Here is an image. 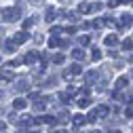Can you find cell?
I'll return each mask as SVG.
<instances>
[{
  "label": "cell",
  "instance_id": "6da1fadb",
  "mask_svg": "<svg viewBox=\"0 0 133 133\" xmlns=\"http://www.w3.org/2000/svg\"><path fill=\"white\" fill-rule=\"evenodd\" d=\"M0 17L4 21L13 23V21H19L21 19V9L19 6H6V9H0Z\"/></svg>",
  "mask_w": 133,
  "mask_h": 133
},
{
  "label": "cell",
  "instance_id": "7a4b0ae2",
  "mask_svg": "<svg viewBox=\"0 0 133 133\" xmlns=\"http://www.w3.org/2000/svg\"><path fill=\"white\" fill-rule=\"evenodd\" d=\"M46 106H49V99H46V97H42V95H40V97H36V99H34V112H44V110H46Z\"/></svg>",
  "mask_w": 133,
  "mask_h": 133
},
{
  "label": "cell",
  "instance_id": "3957f363",
  "mask_svg": "<svg viewBox=\"0 0 133 133\" xmlns=\"http://www.w3.org/2000/svg\"><path fill=\"white\" fill-rule=\"evenodd\" d=\"M36 125H57V118H55V116H51V114H44V116H38V118L34 121Z\"/></svg>",
  "mask_w": 133,
  "mask_h": 133
},
{
  "label": "cell",
  "instance_id": "277c9868",
  "mask_svg": "<svg viewBox=\"0 0 133 133\" xmlns=\"http://www.w3.org/2000/svg\"><path fill=\"white\" fill-rule=\"evenodd\" d=\"M13 121H17L21 127H32V125H34V118H32V116H28V114L19 116V118H17V116H13Z\"/></svg>",
  "mask_w": 133,
  "mask_h": 133
},
{
  "label": "cell",
  "instance_id": "5b68a950",
  "mask_svg": "<svg viewBox=\"0 0 133 133\" xmlns=\"http://www.w3.org/2000/svg\"><path fill=\"white\" fill-rule=\"evenodd\" d=\"M11 40H13L15 44H23V42L28 40V32H25V30H21V32H17V34H15V36H13Z\"/></svg>",
  "mask_w": 133,
  "mask_h": 133
},
{
  "label": "cell",
  "instance_id": "8992f818",
  "mask_svg": "<svg viewBox=\"0 0 133 133\" xmlns=\"http://www.w3.org/2000/svg\"><path fill=\"white\" fill-rule=\"evenodd\" d=\"M38 59H40V55H38L36 51H30V53H25V57H23V63H30V65H32V63H36Z\"/></svg>",
  "mask_w": 133,
  "mask_h": 133
},
{
  "label": "cell",
  "instance_id": "52a82bcc",
  "mask_svg": "<svg viewBox=\"0 0 133 133\" xmlns=\"http://www.w3.org/2000/svg\"><path fill=\"white\" fill-rule=\"evenodd\" d=\"M55 17H57V9L49 6V9H46V13H44V19H46L49 23H53V21H55Z\"/></svg>",
  "mask_w": 133,
  "mask_h": 133
},
{
  "label": "cell",
  "instance_id": "ba28073f",
  "mask_svg": "<svg viewBox=\"0 0 133 133\" xmlns=\"http://www.w3.org/2000/svg\"><path fill=\"white\" fill-rule=\"evenodd\" d=\"M104 44H108V46H116V44H118V36H116V34H108V36L104 38Z\"/></svg>",
  "mask_w": 133,
  "mask_h": 133
},
{
  "label": "cell",
  "instance_id": "9c48e42d",
  "mask_svg": "<svg viewBox=\"0 0 133 133\" xmlns=\"http://www.w3.org/2000/svg\"><path fill=\"white\" fill-rule=\"evenodd\" d=\"M108 112H110L108 106H97V108H95V116H97V118H104V116H108Z\"/></svg>",
  "mask_w": 133,
  "mask_h": 133
},
{
  "label": "cell",
  "instance_id": "30bf717a",
  "mask_svg": "<svg viewBox=\"0 0 133 133\" xmlns=\"http://www.w3.org/2000/svg\"><path fill=\"white\" fill-rule=\"evenodd\" d=\"M85 123H87V118H85V116H80V114H76L74 118H72V125H74V129H80Z\"/></svg>",
  "mask_w": 133,
  "mask_h": 133
},
{
  "label": "cell",
  "instance_id": "8fae6325",
  "mask_svg": "<svg viewBox=\"0 0 133 133\" xmlns=\"http://www.w3.org/2000/svg\"><path fill=\"white\" fill-rule=\"evenodd\" d=\"M127 85H129V78H127V76H121L118 80H116V91H123V89H127Z\"/></svg>",
  "mask_w": 133,
  "mask_h": 133
},
{
  "label": "cell",
  "instance_id": "7c38bea8",
  "mask_svg": "<svg viewBox=\"0 0 133 133\" xmlns=\"http://www.w3.org/2000/svg\"><path fill=\"white\" fill-rule=\"evenodd\" d=\"M72 59L82 61V59H85V51H82V49H74V51H72Z\"/></svg>",
  "mask_w": 133,
  "mask_h": 133
},
{
  "label": "cell",
  "instance_id": "4fadbf2b",
  "mask_svg": "<svg viewBox=\"0 0 133 133\" xmlns=\"http://www.w3.org/2000/svg\"><path fill=\"white\" fill-rule=\"evenodd\" d=\"M13 108H15V110H23V108H25V99H23V97H17V99L13 102Z\"/></svg>",
  "mask_w": 133,
  "mask_h": 133
},
{
  "label": "cell",
  "instance_id": "5bb4252c",
  "mask_svg": "<svg viewBox=\"0 0 133 133\" xmlns=\"http://www.w3.org/2000/svg\"><path fill=\"white\" fill-rule=\"evenodd\" d=\"M4 51H6V53H13V51H17V44H15L13 40H6V42H4Z\"/></svg>",
  "mask_w": 133,
  "mask_h": 133
},
{
  "label": "cell",
  "instance_id": "9a60e30c",
  "mask_svg": "<svg viewBox=\"0 0 133 133\" xmlns=\"http://www.w3.org/2000/svg\"><path fill=\"white\" fill-rule=\"evenodd\" d=\"M68 70L72 72V76H78V74L82 72V68H80V65H78V63H72V65H70V68H68Z\"/></svg>",
  "mask_w": 133,
  "mask_h": 133
},
{
  "label": "cell",
  "instance_id": "2e32d148",
  "mask_svg": "<svg viewBox=\"0 0 133 133\" xmlns=\"http://www.w3.org/2000/svg\"><path fill=\"white\" fill-rule=\"evenodd\" d=\"M121 46L125 49V51H131V49H133V40H131V38H125V40L121 42Z\"/></svg>",
  "mask_w": 133,
  "mask_h": 133
},
{
  "label": "cell",
  "instance_id": "e0dca14e",
  "mask_svg": "<svg viewBox=\"0 0 133 133\" xmlns=\"http://www.w3.org/2000/svg\"><path fill=\"white\" fill-rule=\"evenodd\" d=\"M17 89H19V91H28V89H30V82H28L25 78L19 80V82H17Z\"/></svg>",
  "mask_w": 133,
  "mask_h": 133
},
{
  "label": "cell",
  "instance_id": "ac0fdd59",
  "mask_svg": "<svg viewBox=\"0 0 133 133\" xmlns=\"http://www.w3.org/2000/svg\"><path fill=\"white\" fill-rule=\"evenodd\" d=\"M13 78H15V76H13V72H6V70H4L2 74H0V80H6V82H11Z\"/></svg>",
  "mask_w": 133,
  "mask_h": 133
},
{
  "label": "cell",
  "instance_id": "d6986e66",
  "mask_svg": "<svg viewBox=\"0 0 133 133\" xmlns=\"http://www.w3.org/2000/svg\"><path fill=\"white\" fill-rule=\"evenodd\" d=\"M57 97L61 104H70V93H57Z\"/></svg>",
  "mask_w": 133,
  "mask_h": 133
},
{
  "label": "cell",
  "instance_id": "ffe728a7",
  "mask_svg": "<svg viewBox=\"0 0 133 133\" xmlns=\"http://www.w3.org/2000/svg\"><path fill=\"white\" fill-rule=\"evenodd\" d=\"M78 13L87 15V13H89V2H80V4H78Z\"/></svg>",
  "mask_w": 133,
  "mask_h": 133
},
{
  "label": "cell",
  "instance_id": "44dd1931",
  "mask_svg": "<svg viewBox=\"0 0 133 133\" xmlns=\"http://www.w3.org/2000/svg\"><path fill=\"white\" fill-rule=\"evenodd\" d=\"M102 9V2H89V13H95Z\"/></svg>",
  "mask_w": 133,
  "mask_h": 133
},
{
  "label": "cell",
  "instance_id": "7402d4cb",
  "mask_svg": "<svg viewBox=\"0 0 133 133\" xmlns=\"http://www.w3.org/2000/svg\"><path fill=\"white\" fill-rule=\"evenodd\" d=\"M78 108H89V97H80L78 99Z\"/></svg>",
  "mask_w": 133,
  "mask_h": 133
},
{
  "label": "cell",
  "instance_id": "603a6c76",
  "mask_svg": "<svg viewBox=\"0 0 133 133\" xmlns=\"http://www.w3.org/2000/svg\"><path fill=\"white\" fill-rule=\"evenodd\" d=\"M97 76H99L97 72H87V80L89 82H97Z\"/></svg>",
  "mask_w": 133,
  "mask_h": 133
},
{
  "label": "cell",
  "instance_id": "cb8c5ba5",
  "mask_svg": "<svg viewBox=\"0 0 133 133\" xmlns=\"http://www.w3.org/2000/svg\"><path fill=\"white\" fill-rule=\"evenodd\" d=\"M89 42H91V38H89V36H78V44H82V46H87Z\"/></svg>",
  "mask_w": 133,
  "mask_h": 133
},
{
  "label": "cell",
  "instance_id": "d4e9b609",
  "mask_svg": "<svg viewBox=\"0 0 133 133\" xmlns=\"http://www.w3.org/2000/svg\"><path fill=\"white\" fill-rule=\"evenodd\" d=\"M129 23H131V17H129V15H123V17H121V25H123V28H127Z\"/></svg>",
  "mask_w": 133,
  "mask_h": 133
},
{
  "label": "cell",
  "instance_id": "484cf974",
  "mask_svg": "<svg viewBox=\"0 0 133 133\" xmlns=\"http://www.w3.org/2000/svg\"><path fill=\"white\" fill-rule=\"evenodd\" d=\"M91 57L97 61V59H102V51H99V49H93V51H91Z\"/></svg>",
  "mask_w": 133,
  "mask_h": 133
},
{
  "label": "cell",
  "instance_id": "4316f807",
  "mask_svg": "<svg viewBox=\"0 0 133 133\" xmlns=\"http://www.w3.org/2000/svg\"><path fill=\"white\" fill-rule=\"evenodd\" d=\"M104 23H106V19H95V21H93V28L99 30V28H104Z\"/></svg>",
  "mask_w": 133,
  "mask_h": 133
},
{
  "label": "cell",
  "instance_id": "83f0119b",
  "mask_svg": "<svg viewBox=\"0 0 133 133\" xmlns=\"http://www.w3.org/2000/svg\"><path fill=\"white\" fill-rule=\"evenodd\" d=\"M32 25H34V19H25V21H23V30H28V28H32Z\"/></svg>",
  "mask_w": 133,
  "mask_h": 133
},
{
  "label": "cell",
  "instance_id": "f1b7e54d",
  "mask_svg": "<svg viewBox=\"0 0 133 133\" xmlns=\"http://www.w3.org/2000/svg\"><path fill=\"white\" fill-rule=\"evenodd\" d=\"M125 116H129V118H133V106H129V108L125 110Z\"/></svg>",
  "mask_w": 133,
  "mask_h": 133
},
{
  "label": "cell",
  "instance_id": "f546056e",
  "mask_svg": "<svg viewBox=\"0 0 133 133\" xmlns=\"http://www.w3.org/2000/svg\"><path fill=\"white\" fill-rule=\"evenodd\" d=\"M53 61H55V63H61V61H63V55H61V53H57V55L53 57Z\"/></svg>",
  "mask_w": 133,
  "mask_h": 133
},
{
  "label": "cell",
  "instance_id": "4dcf8cb0",
  "mask_svg": "<svg viewBox=\"0 0 133 133\" xmlns=\"http://www.w3.org/2000/svg\"><path fill=\"white\" fill-rule=\"evenodd\" d=\"M95 118H97V116H95V112H89V116H87V121H89V123H95Z\"/></svg>",
  "mask_w": 133,
  "mask_h": 133
},
{
  "label": "cell",
  "instance_id": "1f68e13d",
  "mask_svg": "<svg viewBox=\"0 0 133 133\" xmlns=\"http://www.w3.org/2000/svg\"><path fill=\"white\" fill-rule=\"evenodd\" d=\"M30 2H32V4H34V6H40V4L44 2V0H30Z\"/></svg>",
  "mask_w": 133,
  "mask_h": 133
},
{
  "label": "cell",
  "instance_id": "d6a6232c",
  "mask_svg": "<svg viewBox=\"0 0 133 133\" xmlns=\"http://www.w3.org/2000/svg\"><path fill=\"white\" fill-rule=\"evenodd\" d=\"M108 4H110V6L114 9V6H118V0H110V2H108Z\"/></svg>",
  "mask_w": 133,
  "mask_h": 133
},
{
  "label": "cell",
  "instance_id": "836d02e7",
  "mask_svg": "<svg viewBox=\"0 0 133 133\" xmlns=\"http://www.w3.org/2000/svg\"><path fill=\"white\" fill-rule=\"evenodd\" d=\"M4 129H6V125H4L2 121H0V131H4Z\"/></svg>",
  "mask_w": 133,
  "mask_h": 133
},
{
  "label": "cell",
  "instance_id": "e575fe53",
  "mask_svg": "<svg viewBox=\"0 0 133 133\" xmlns=\"http://www.w3.org/2000/svg\"><path fill=\"white\" fill-rule=\"evenodd\" d=\"M127 2H131V0H118V4H127Z\"/></svg>",
  "mask_w": 133,
  "mask_h": 133
},
{
  "label": "cell",
  "instance_id": "d590c367",
  "mask_svg": "<svg viewBox=\"0 0 133 133\" xmlns=\"http://www.w3.org/2000/svg\"><path fill=\"white\" fill-rule=\"evenodd\" d=\"M131 2H133V0H131Z\"/></svg>",
  "mask_w": 133,
  "mask_h": 133
}]
</instances>
